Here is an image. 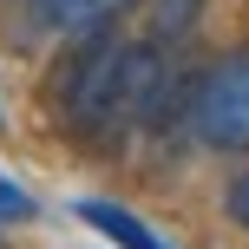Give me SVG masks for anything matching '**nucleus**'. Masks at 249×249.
<instances>
[{
    "label": "nucleus",
    "mask_w": 249,
    "mask_h": 249,
    "mask_svg": "<svg viewBox=\"0 0 249 249\" xmlns=\"http://www.w3.org/2000/svg\"><path fill=\"white\" fill-rule=\"evenodd\" d=\"M53 105H59V124L86 144H112L131 131V118H124V39L112 26L72 33V46L53 66Z\"/></svg>",
    "instance_id": "1"
},
{
    "label": "nucleus",
    "mask_w": 249,
    "mask_h": 249,
    "mask_svg": "<svg viewBox=\"0 0 249 249\" xmlns=\"http://www.w3.org/2000/svg\"><path fill=\"white\" fill-rule=\"evenodd\" d=\"M184 131L203 151H249V46L216 53L190 86Z\"/></svg>",
    "instance_id": "2"
},
{
    "label": "nucleus",
    "mask_w": 249,
    "mask_h": 249,
    "mask_svg": "<svg viewBox=\"0 0 249 249\" xmlns=\"http://www.w3.org/2000/svg\"><path fill=\"white\" fill-rule=\"evenodd\" d=\"M131 7H144V0H26V20L39 26V33H99V26H118Z\"/></svg>",
    "instance_id": "3"
},
{
    "label": "nucleus",
    "mask_w": 249,
    "mask_h": 249,
    "mask_svg": "<svg viewBox=\"0 0 249 249\" xmlns=\"http://www.w3.org/2000/svg\"><path fill=\"white\" fill-rule=\"evenodd\" d=\"M79 223H92L105 243H118V249H171L151 223H138L131 210H118V203H105V197H86V203H79Z\"/></svg>",
    "instance_id": "4"
},
{
    "label": "nucleus",
    "mask_w": 249,
    "mask_h": 249,
    "mask_svg": "<svg viewBox=\"0 0 249 249\" xmlns=\"http://www.w3.org/2000/svg\"><path fill=\"white\" fill-rule=\"evenodd\" d=\"M203 20V0H151V39L158 46H184Z\"/></svg>",
    "instance_id": "5"
},
{
    "label": "nucleus",
    "mask_w": 249,
    "mask_h": 249,
    "mask_svg": "<svg viewBox=\"0 0 249 249\" xmlns=\"http://www.w3.org/2000/svg\"><path fill=\"white\" fill-rule=\"evenodd\" d=\"M223 216L236 230H249V151H243V164L230 171V184H223Z\"/></svg>",
    "instance_id": "6"
},
{
    "label": "nucleus",
    "mask_w": 249,
    "mask_h": 249,
    "mask_svg": "<svg viewBox=\"0 0 249 249\" xmlns=\"http://www.w3.org/2000/svg\"><path fill=\"white\" fill-rule=\"evenodd\" d=\"M26 216H33V197L20 184H0V223H26Z\"/></svg>",
    "instance_id": "7"
}]
</instances>
